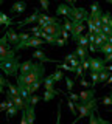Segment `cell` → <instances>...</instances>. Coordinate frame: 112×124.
Returning a JSON list of instances; mask_svg holds the SVG:
<instances>
[{"label":"cell","instance_id":"15","mask_svg":"<svg viewBox=\"0 0 112 124\" xmlns=\"http://www.w3.org/2000/svg\"><path fill=\"white\" fill-rule=\"evenodd\" d=\"M26 9V3H24V2H17V3H14L13 6H11V13L13 14H22L24 11Z\"/></svg>","mask_w":112,"mask_h":124},{"label":"cell","instance_id":"43","mask_svg":"<svg viewBox=\"0 0 112 124\" xmlns=\"http://www.w3.org/2000/svg\"><path fill=\"white\" fill-rule=\"evenodd\" d=\"M53 45H58V46H65L67 45V40H64V39H58Z\"/></svg>","mask_w":112,"mask_h":124},{"label":"cell","instance_id":"13","mask_svg":"<svg viewBox=\"0 0 112 124\" xmlns=\"http://www.w3.org/2000/svg\"><path fill=\"white\" fill-rule=\"evenodd\" d=\"M70 11H72V8L67 3H61L56 8V16H65V19H70Z\"/></svg>","mask_w":112,"mask_h":124},{"label":"cell","instance_id":"49","mask_svg":"<svg viewBox=\"0 0 112 124\" xmlns=\"http://www.w3.org/2000/svg\"><path fill=\"white\" fill-rule=\"evenodd\" d=\"M96 116H98V121H100V124H112L111 121H107V119L101 118V116H100V115H96Z\"/></svg>","mask_w":112,"mask_h":124},{"label":"cell","instance_id":"10","mask_svg":"<svg viewBox=\"0 0 112 124\" xmlns=\"http://www.w3.org/2000/svg\"><path fill=\"white\" fill-rule=\"evenodd\" d=\"M5 37H6V40H8V44L9 45H13V46H17L19 45V34H17V31L16 30H13V28H9V30H5Z\"/></svg>","mask_w":112,"mask_h":124},{"label":"cell","instance_id":"17","mask_svg":"<svg viewBox=\"0 0 112 124\" xmlns=\"http://www.w3.org/2000/svg\"><path fill=\"white\" fill-rule=\"evenodd\" d=\"M34 67V62L31 61H26L24 64H20V68H19V71H20V75H26V73H30Z\"/></svg>","mask_w":112,"mask_h":124},{"label":"cell","instance_id":"20","mask_svg":"<svg viewBox=\"0 0 112 124\" xmlns=\"http://www.w3.org/2000/svg\"><path fill=\"white\" fill-rule=\"evenodd\" d=\"M44 87H45V92H53V90H56V88H55V82L50 79V76H48V78H44Z\"/></svg>","mask_w":112,"mask_h":124},{"label":"cell","instance_id":"50","mask_svg":"<svg viewBox=\"0 0 112 124\" xmlns=\"http://www.w3.org/2000/svg\"><path fill=\"white\" fill-rule=\"evenodd\" d=\"M112 61V53L111 54H106V56H104V59H103V62H111Z\"/></svg>","mask_w":112,"mask_h":124},{"label":"cell","instance_id":"54","mask_svg":"<svg viewBox=\"0 0 112 124\" xmlns=\"http://www.w3.org/2000/svg\"><path fill=\"white\" fill-rule=\"evenodd\" d=\"M109 98H111V99H112V93H111V96H109Z\"/></svg>","mask_w":112,"mask_h":124},{"label":"cell","instance_id":"4","mask_svg":"<svg viewBox=\"0 0 112 124\" xmlns=\"http://www.w3.org/2000/svg\"><path fill=\"white\" fill-rule=\"evenodd\" d=\"M19 68H20L19 56L14 57V59H8V61H5V62H0V70H2L6 76H17Z\"/></svg>","mask_w":112,"mask_h":124},{"label":"cell","instance_id":"22","mask_svg":"<svg viewBox=\"0 0 112 124\" xmlns=\"http://www.w3.org/2000/svg\"><path fill=\"white\" fill-rule=\"evenodd\" d=\"M5 112H6V119H9L11 116H16V115H17L20 110H19V108H17L16 106H13V107H8Z\"/></svg>","mask_w":112,"mask_h":124},{"label":"cell","instance_id":"30","mask_svg":"<svg viewBox=\"0 0 112 124\" xmlns=\"http://www.w3.org/2000/svg\"><path fill=\"white\" fill-rule=\"evenodd\" d=\"M64 79H65V85H67V90L69 93H70L73 90V79H70L69 76H64Z\"/></svg>","mask_w":112,"mask_h":124},{"label":"cell","instance_id":"38","mask_svg":"<svg viewBox=\"0 0 112 124\" xmlns=\"http://www.w3.org/2000/svg\"><path fill=\"white\" fill-rule=\"evenodd\" d=\"M101 102L104 104V106H112V99L109 98V96H103V98H101Z\"/></svg>","mask_w":112,"mask_h":124},{"label":"cell","instance_id":"29","mask_svg":"<svg viewBox=\"0 0 112 124\" xmlns=\"http://www.w3.org/2000/svg\"><path fill=\"white\" fill-rule=\"evenodd\" d=\"M67 98L72 101V102H79V96H78V93H73V92H70V93H67Z\"/></svg>","mask_w":112,"mask_h":124},{"label":"cell","instance_id":"42","mask_svg":"<svg viewBox=\"0 0 112 124\" xmlns=\"http://www.w3.org/2000/svg\"><path fill=\"white\" fill-rule=\"evenodd\" d=\"M89 57H90V56H89ZM89 57H87L86 61H83V62H81V67H83V70H89V67H90V62H89Z\"/></svg>","mask_w":112,"mask_h":124},{"label":"cell","instance_id":"51","mask_svg":"<svg viewBox=\"0 0 112 124\" xmlns=\"http://www.w3.org/2000/svg\"><path fill=\"white\" fill-rule=\"evenodd\" d=\"M111 84H112V73L109 75V78H107V81L104 82V87H106V85H111Z\"/></svg>","mask_w":112,"mask_h":124},{"label":"cell","instance_id":"1","mask_svg":"<svg viewBox=\"0 0 112 124\" xmlns=\"http://www.w3.org/2000/svg\"><path fill=\"white\" fill-rule=\"evenodd\" d=\"M44 73H45L44 64H34V67H33V70L30 73L17 76V87L26 88L28 85H31L34 82H37V81L44 79Z\"/></svg>","mask_w":112,"mask_h":124},{"label":"cell","instance_id":"37","mask_svg":"<svg viewBox=\"0 0 112 124\" xmlns=\"http://www.w3.org/2000/svg\"><path fill=\"white\" fill-rule=\"evenodd\" d=\"M75 73H76V79H79V76L83 78V76H84V70H83V67H81V65H79V67H76V68H75Z\"/></svg>","mask_w":112,"mask_h":124},{"label":"cell","instance_id":"34","mask_svg":"<svg viewBox=\"0 0 112 124\" xmlns=\"http://www.w3.org/2000/svg\"><path fill=\"white\" fill-rule=\"evenodd\" d=\"M62 28H64V31H72V20H69V19H64Z\"/></svg>","mask_w":112,"mask_h":124},{"label":"cell","instance_id":"21","mask_svg":"<svg viewBox=\"0 0 112 124\" xmlns=\"http://www.w3.org/2000/svg\"><path fill=\"white\" fill-rule=\"evenodd\" d=\"M50 79H52L53 82H59V81H62V79H64V73L61 71V70H56V71L53 73L52 76H50Z\"/></svg>","mask_w":112,"mask_h":124},{"label":"cell","instance_id":"23","mask_svg":"<svg viewBox=\"0 0 112 124\" xmlns=\"http://www.w3.org/2000/svg\"><path fill=\"white\" fill-rule=\"evenodd\" d=\"M98 51L103 53L104 56H106V54H111V53H112V45H111V44H104V45H101V46L98 48Z\"/></svg>","mask_w":112,"mask_h":124},{"label":"cell","instance_id":"19","mask_svg":"<svg viewBox=\"0 0 112 124\" xmlns=\"http://www.w3.org/2000/svg\"><path fill=\"white\" fill-rule=\"evenodd\" d=\"M59 90H53V92H45L44 93V96H42V99L45 101V102H48V101H52L53 98H56L58 95H59Z\"/></svg>","mask_w":112,"mask_h":124},{"label":"cell","instance_id":"6","mask_svg":"<svg viewBox=\"0 0 112 124\" xmlns=\"http://www.w3.org/2000/svg\"><path fill=\"white\" fill-rule=\"evenodd\" d=\"M89 62H90V67H89L90 73H101L106 70V64L100 57H89Z\"/></svg>","mask_w":112,"mask_h":124},{"label":"cell","instance_id":"48","mask_svg":"<svg viewBox=\"0 0 112 124\" xmlns=\"http://www.w3.org/2000/svg\"><path fill=\"white\" fill-rule=\"evenodd\" d=\"M0 87H6V78H3V75H0Z\"/></svg>","mask_w":112,"mask_h":124},{"label":"cell","instance_id":"8","mask_svg":"<svg viewBox=\"0 0 112 124\" xmlns=\"http://www.w3.org/2000/svg\"><path fill=\"white\" fill-rule=\"evenodd\" d=\"M58 17H50V16H45V14H39L37 17V26L41 28V31L48 25H53V23H58Z\"/></svg>","mask_w":112,"mask_h":124},{"label":"cell","instance_id":"5","mask_svg":"<svg viewBox=\"0 0 112 124\" xmlns=\"http://www.w3.org/2000/svg\"><path fill=\"white\" fill-rule=\"evenodd\" d=\"M62 25H61L59 22L58 23H53V25H48V26H45L44 30H42V33H45V34H48V36H52L55 40H58V39H61V36H62Z\"/></svg>","mask_w":112,"mask_h":124},{"label":"cell","instance_id":"11","mask_svg":"<svg viewBox=\"0 0 112 124\" xmlns=\"http://www.w3.org/2000/svg\"><path fill=\"white\" fill-rule=\"evenodd\" d=\"M78 96H79V102L81 104H86V102H89V101L94 99L95 90H94V88H86V90H81V93H78Z\"/></svg>","mask_w":112,"mask_h":124},{"label":"cell","instance_id":"45","mask_svg":"<svg viewBox=\"0 0 112 124\" xmlns=\"http://www.w3.org/2000/svg\"><path fill=\"white\" fill-rule=\"evenodd\" d=\"M20 124H28V121H26V115H25L24 110L20 112Z\"/></svg>","mask_w":112,"mask_h":124},{"label":"cell","instance_id":"28","mask_svg":"<svg viewBox=\"0 0 112 124\" xmlns=\"http://www.w3.org/2000/svg\"><path fill=\"white\" fill-rule=\"evenodd\" d=\"M56 67L61 68V70H65V71H73V73H75V68L70 67L69 64H56Z\"/></svg>","mask_w":112,"mask_h":124},{"label":"cell","instance_id":"31","mask_svg":"<svg viewBox=\"0 0 112 124\" xmlns=\"http://www.w3.org/2000/svg\"><path fill=\"white\" fill-rule=\"evenodd\" d=\"M67 106H69V110H70V113L76 115L78 112H76V107H75V102H72L70 99H67Z\"/></svg>","mask_w":112,"mask_h":124},{"label":"cell","instance_id":"2","mask_svg":"<svg viewBox=\"0 0 112 124\" xmlns=\"http://www.w3.org/2000/svg\"><path fill=\"white\" fill-rule=\"evenodd\" d=\"M14 57H17L14 48L8 44L5 36H0V62H5L8 59H14Z\"/></svg>","mask_w":112,"mask_h":124},{"label":"cell","instance_id":"14","mask_svg":"<svg viewBox=\"0 0 112 124\" xmlns=\"http://www.w3.org/2000/svg\"><path fill=\"white\" fill-rule=\"evenodd\" d=\"M39 9H34V14H31V16H28L26 19H24L22 22H17L16 25L19 26V28H22L24 25H26V23H33V22H37V17H39Z\"/></svg>","mask_w":112,"mask_h":124},{"label":"cell","instance_id":"40","mask_svg":"<svg viewBox=\"0 0 112 124\" xmlns=\"http://www.w3.org/2000/svg\"><path fill=\"white\" fill-rule=\"evenodd\" d=\"M94 45H96V46H98V48H100V46H101V45H104L103 39L100 37V36H95V42H94Z\"/></svg>","mask_w":112,"mask_h":124},{"label":"cell","instance_id":"55","mask_svg":"<svg viewBox=\"0 0 112 124\" xmlns=\"http://www.w3.org/2000/svg\"><path fill=\"white\" fill-rule=\"evenodd\" d=\"M0 5H2V0H0Z\"/></svg>","mask_w":112,"mask_h":124},{"label":"cell","instance_id":"52","mask_svg":"<svg viewBox=\"0 0 112 124\" xmlns=\"http://www.w3.org/2000/svg\"><path fill=\"white\" fill-rule=\"evenodd\" d=\"M3 93H5V92H3V88L0 87V95H3Z\"/></svg>","mask_w":112,"mask_h":124},{"label":"cell","instance_id":"53","mask_svg":"<svg viewBox=\"0 0 112 124\" xmlns=\"http://www.w3.org/2000/svg\"><path fill=\"white\" fill-rule=\"evenodd\" d=\"M109 3H111V5H112V0H109Z\"/></svg>","mask_w":112,"mask_h":124},{"label":"cell","instance_id":"16","mask_svg":"<svg viewBox=\"0 0 112 124\" xmlns=\"http://www.w3.org/2000/svg\"><path fill=\"white\" fill-rule=\"evenodd\" d=\"M76 57H79V62H83V61H86L87 57H89V53H87V46H78L76 48Z\"/></svg>","mask_w":112,"mask_h":124},{"label":"cell","instance_id":"25","mask_svg":"<svg viewBox=\"0 0 112 124\" xmlns=\"http://www.w3.org/2000/svg\"><path fill=\"white\" fill-rule=\"evenodd\" d=\"M89 124H100V121H98V116L95 115V108L89 113Z\"/></svg>","mask_w":112,"mask_h":124},{"label":"cell","instance_id":"39","mask_svg":"<svg viewBox=\"0 0 112 124\" xmlns=\"http://www.w3.org/2000/svg\"><path fill=\"white\" fill-rule=\"evenodd\" d=\"M90 11H92L90 14L98 13V11H100V5H98V3H92V5H90Z\"/></svg>","mask_w":112,"mask_h":124},{"label":"cell","instance_id":"7","mask_svg":"<svg viewBox=\"0 0 112 124\" xmlns=\"http://www.w3.org/2000/svg\"><path fill=\"white\" fill-rule=\"evenodd\" d=\"M45 42L42 40V39H28V40H25V42H19V45L17 46H14V51H19V50H22V48H30V46H34V48H37V46H41V45H44Z\"/></svg>","mask_w":112,"mask_h":124},{"label":"cell","instance_id":"24","mask_svg":"<svg viewBox=\"0 0 112 124\" xmlns=\"http://www.w3.org/2000/svg\"><path fill=\"white\" fill-rule=\"evenodd\" d=\"M6 87L9 88V93H11V95H14V96H20V95H19V88H17L14 84H11L9 81H6Z\"/></svg>","mask_w":112,"mask_h":124},{"label":"cell","instance_id":"41","mask_svg":"<svg viewBox=\"0 0 112 124\" xmlns=\"http://www.w3.org/2000/svg\"><path fill=\"white\" fill-rule=\"evenodd\" d=\"M78 82H79V85H83V87H92V84L90 82H87L84 78H81V79H78Z\"/></svg>","mask_w":112,"mask_h":124},{"label":"cell","instance_id":"47","mask_svg":"<svg viewBox=\"0 0 112 124\" xmlns=\"http://www.w3.org/2000/svg\"><path fill=\"white\" fill-rule=\"evenodd\" d=\"M61 106H62V102H59V106H58V119H56V124H61Z\"/></svg>","mask_w":112,"mask_h":124},{"label":"cell","instance_id":"36","mask_svg":"<svg viewBox=\"0 0 112 124\" xmlns=\"http://www.w3.org/2000/svg\"><path fill=\"white\" fill-rule=\"evenodd\" d=\"M90 81H92V87H95L96 82H98V73H90Z\"/></svg>","mask_w":112,"mask_h":124},{"label":"cell","instance_id":"27","mask_svg":"<svg viewBox=\"0 0 112 124\" xmlns=\"http://www.w3.org/2000/svg\"><path fill=\"white\" fill-rule=\"evenodd\" d=\"M76 42H78V46H87L89 45V40H87V36H81L76 39Z\"/></svg>","mask_w":112,"mask_h":124},{"label":"cell","instance_id":"12","mask_svg":"<svg viewBox=\"0 0 112 124\" xmlns=\"http://www.w3.org/2000/svg\"><path fill=\"white\" fill-rule=\"evenodd\" d=\"M33 57H34V59H37L41 64H44V62H56V64H59V61H55V59H50V57H47L42 50H36V51L33 53Z\"/></svg>","mask_w":112,"mask_h":124},{"label":"cell","instance_id":"18","mask_svg":"<svg viewBox=\"0 0 112 124\" xmlns=\"http://www.w3.org/2000/svg\"><path fill=\"white\" fill-rule=\"evenodd\" d=\"M2 25H6V26L14 25V20L11 17H8L5 13H2V11H0V26H2Z\"/></svg>","mask_w":112,"mask_h":124},{"label":"cell","instance_id":"32","mask_svg":"<svg viewBox=\"0 0 112 124\" xmlns=\"http://www.w3.org/2000/svg\"><path fill=\"white\" fill-rule=\"evenodd\" d=\"M17 34H19V40L20 42H25L28 39H31V34H28V33H17Z\"/></svg>","mask_w":112,"mask_h":124},{"label":"cell","instance_id":"33","mask_svg":"<svg viewBox=\"0 0 112 124\" xmlns=\"http://www.w3.org/2000/svg\"><path fill=\"white\" fill-rule=\"evenodd\" d=\"M109 17H111V13H106V14H101V23L103 25H109Z\"/></svg>","mask_w":112,"mask_h":124},{"label":"cell","instance_id":"46","mask_svg":"<svg viewBox=\"0 0 112 124\" xmlns=\"http://www.w3.org/2000/svg\"><path fill=\"white\" fill-rule=\"evenodd\" d=\"M41 6H42V9H48L50 2H48V0H41Z\"/></svg>","mask_w":112,"mask_h":124},{"label":"cell","instance_id":"35","mask_svg":"<svg viewBox=\"0 0 112 124\" xmlns=\"http://www.w3.org/2000/svg\"><path fill=\"white\" fill-rule=\"evenodd\" d=\"M75 59H78V57H76V54H75V53H69L67 56L64 57V61H65V62H69V64H70L72 61H75Z\"/></svg>","mask_w":112,"mask_h":124},{"label":"cell","instance_id":"3","mask_svg":"<svg viewBox=\"0 0 112 124\" xmlns=\"http://www.w3.org/2000/svg\"><path fill=\"white\" fill-rule=\"evenodd\" d=\"M75 107H76V112H79V115L75 118V121H73L72 124H76L79 119H83L84 116H89V113H90L94 108H96V99L94 98L92 101H89V102H86V104L75 102Z\"/></svg>","mask_w":112,"mask_h":124},{"label":"cell","instance_id":"26","mask_svg":"<svg viewBox=\"0 0 112 124\" xmlns=\"http://www.w3.org/2000/svg\"><path fill=\"white\" fill-rule=\"evenodd\" d=\"M41 99H42V96H37V95H31V96H30V99H28V104H30L31 107H34V106H36V104L39 102Z\"/></svg>","mask_w":112,"mask_h":124},{"label":"cell","instance_id":"9","mask_svg":"<svg viewBox=\"0 0 112 124\" xmlns=\"http://www.w3.org/2000/svg\"><path fill=\"white\" fill-rule=\"evenodd\" d=\"M84 30H86V25H84L83 22L72 20V31H70V34H72V39H73V40H76V39L83 34Z\"/></svg>","mask_w":112,"mask_h":124},{"label":"cell","instance_id":"44","mask_svg":"<svg viewBox=\"0 0 112 124\" xmlns=\"http://www.w3.org/2000/svg\"><path fill=\"white\" fill-rule=\"evenodd\" d=\"M87 51H92V53H95V51H98V46L94 45V44H89L87 45Z\"/></svg>","mask_w":112,"mask_h":124}]
</instances>
